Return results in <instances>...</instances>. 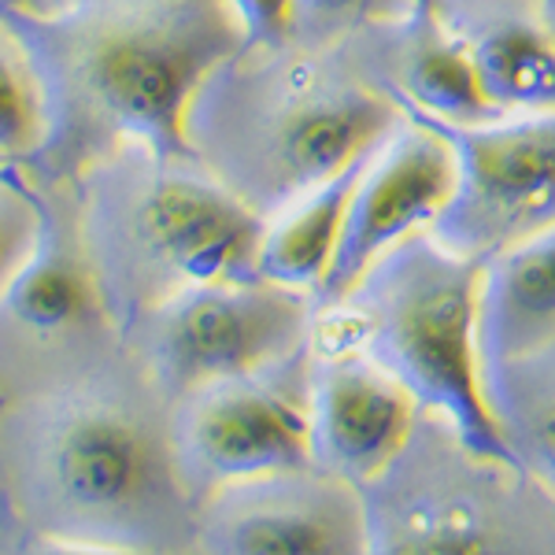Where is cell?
I'll return each instance as SVG.
<instances>
[{
	"instance_id": "1",
	"label": "cell",
	"mask_w": 555,
	"mask_h": 555,
	"mask_svg": "<svg viewBox=\"0 0 555 555\" xmlns=\"http://www.w3.org/2000/svg\"><path fill=\"white\" fill-rule=\"evenodd\" d=\"M408 122L348 44L241 49L190 107L193 152L227 190L274 222Z\"/></svg>"
},
{
	"instance_id": "2",
	"label": "cell",
	"mask_w": 555,
	"mask_h": 555,
	"mask_svg": "<svg viewBox=\"0 0 555 555\" xmlns=\"http://www.w3.org/2000/svg\"><path fill=\"white\" fill-rule=\"evenodd\" d=\"M481 271L486 263L455 256L418 230L374 259L341 304L319 311L311 348L319 356L363 352L418 408L449 418L470 449L518 463L481 389Z\"/></svg>"
},
{
	"instance_id": "3",
	"label": "cell",
	"mask_w": 555,
	"mask_h": 555,
	"mask_svg": "<svg viewBox=\"0 0 555 555\" xmlns=\"http://www.w3.org/2000/svg\"><path fill=\"white\" fill-rule=\"evenodd\" d=\"M271 222L201 159L127 145L96 185V285L122 326L196 285L259 278Z\"/></svg>"
},
{
	"instance_id": "4",
	"label": "cell",
	"mask_w": 555,
	"mask_h": 555,
	"mask_svg": "<svg viewBox=\"0 0 555 555\" xmlns=\"http://www.w3.org/2000/svg\"><path fill=\"white\" fill-rule=\"evenodd\" d=\"M366 555H555V496L418 408L397 460L363 486Z\"/></svg>"
},
{
	"instance_id": "5",
	"label": "cell",
	"mask_w": 555,
	"mask_h": 555,
	"mask_svg": "<svg viewBox=\"0 0 555 555\" xmlns=\"http://www.w3.org/2000/svg\"><path fill=\"white\" fill-rule=\"evenodd\" d=\"M241 49L230 0H107L75 34L70 75L86 115L112 138L196 159L193 96Z\"/></svg>"
},
{
	"instance_id": "6",
	"label": "cell",
	"mask_w": 555,
	"mask_h": 555,
	"mask_svg": "<svg viewBox=\"0 0 555 555\" xmlns=\"http://www.w3.org/2000/svg\"><path fill=\"white\" fill-rule=\"evenodd\" d=\"M315 293L271 278L185 289L130 326L141 371L178 404L196 389L234 382L289 360L315 334Z\"/></svg>"
},
{
	"instance_id": "7",
	"label": "cell",
	"mask_w": 555,
	"mask_h": 555,
	"mask_svg": "<svg viewBox=\"0 0 555 555\" xmlns=\"http://www.w3.org/2000/svg\"><path fill=\"white\" fill-rule=\"evenodd\" d=\"M311 366L315 348L196 389L171 404V455L193 507L211 492L311 463Z\"/></svg>"
},
{
	"instance_id": "8",
	"label": "cell",
	"mask_w": 555,
	"mask_h": 555,
	"mask_svg": "<svg viewBox=\"0 0 555 555\" xmlns=\"http://www.w3.org/2000/svg\"><path fill=\"white\" fill-rule=\"evenodd\" d=\"M397 104L441 133L460 164L449 204L429 227L437 245L489 263L555 227V112H522L463 127L415 104Z\"/></svg>"
},
{
	"instance_id": "9",
	"label": "cell",
	"mask_w": 555,
	"mask_h": 555,
	"mask_svg": "<svg viewBox=\"0 0 555 555\" xmlns=\"http://www.w3.org/2000/svg\"><path fill=\"white\" fill-rule=\"evenodd\" d=\"M49 467L78 515L133 526L145 515H196L171 455V423L152 426L133 404H86L60 423Z\"/></svg>"
},
{
	"instance_id": "10",
	"label": "cell",
	"mask_w": 555,
	"mask_h": 555,
	"mask_svg": "<svg viewBox=\"0 0 555 555\" xmlns=\"http://www.w3.org/2000/svg\"><path fill=\"white\" fill-rule=\"evenodd\" d=\"M193 548L227 555H366L363 489L315 463L234 481L196 504Z\"/></svg>"
},
{
	"instance_id": "11",
	"label": "cell",
	"mask_w": 555,
	"mask_h": 555,
	"mask_svg": "<svg viewBox=\"0 0 555 555\" xmlns=\"http://www.w3.org/2000/svg\"><path fill=\"white\" fill-rule=\"evenodd\" d=\"M455 178L460 164L449 141L408 115V122L385 141L356 185L341 245L315 293V308L341 304L374 259L404 237L434 227L455 190Z\"/></svg>"
},
{
	"instance_id": "12",
	"label": "cell",
	"mask_w": 555,
	"mask_h": 555,
	"mask_svg": "<svg viewBox=\"0 0 555 555\" xmlns=\"http://www.w3.org/2000/svg\"><path fill=\"white\" fill-rule=\"evenodd\" d=\"M415 397L363 352L319 356L311 366V463L366 486L415 429Z\"/></svg>"
},
{
	"instance_id": "13",
	"label": "cell",
	"mask_w": 555,
	"mask_h": 555,
	"mask_svg": "<svg viewBox=\"0 0 555 555\" xmlns=\"http://www.w3.org/2000/svg\"><path fill=\"white\" fill-rule=\"evenodd\" d=\"M345 44L392 101L415 104L437 119L463 122V127L507 115L489 101L467 49L437 20L434 0H411L400 15L366 26Z\"/></svg>"
},
{
	"instance_id": "14",
	"label": "cell",
	"mask_w": 555,
	"mask_h": 555,
	"mask_svg": "<svg viewBox=\"0 0 555 555\" xmlns=\"http://www.w3.org/2000/svg\"><path fill=\"white\" fill-rule=\"evenodd\" d=\"M481 89L507 115L555 112V34L541 0H434Z\"/></svg>"
},
{
	"instance_id": "15",
	"label": "cell",
	"mask_w": 555,
	"mask_h": 555,
	"mask_svg": "<svg viewBox=\"0 0 555 555\" xmlns=\"http://www.w3.org/2000/svg\"><path fill=\"white\" fill-rule=\"evenodd\" d=\"M555 345V227L492 256L478 293L481 366Z\"/></svg>"
},
{
	"instance_id": "16",
	"label": "cell",
	"mask_w": 555,
	"mask_h": 555,
	"mask_svg": "<svg viewBox=\"0 0 555 555\" xmlns=\"http://www.w3.org/2000/svg\"><path fill=\"white\" fill-rule=\"evenodd\" d=\"M378 152L356 159L337 178H330L326 185H319L300 204L278 215L267 227L263 248H259V278H271V282L289 285V289L319 293L322 278L330 274V263L337 256V245H341L356 185H360V178Z\"/></svg>"
},
{
	"instance_id": "17",
	"label": "cell",
	"mask_w": 555,
	"mask_h": 555,
	"mask_svg": "<svg viewBox=\"0 0 555 555\" xmlns=\"http://www.w3.org/2000/svg\"><path fill=\"white\" fill-rule=\"evenodd\" d=\"M481 389L504 444L555 496V345L481 366Z\"/></svg>"
},
{
	"instance_id": "18",
	"label": "cell",
	"mask_w": 555,
	"mask_h": 555,
	"mask_svg": "<svg viewBox=\"0 0 555 555\" xmlns=\"http://www.w3.org/2000/svg\"><path fill=\"white\" fill-rule=\"evenodd\" d=\"M101 285L96 274L64 248L49 245L34 248L30 259L15 271V278L4 289V304L26 330L41 337L67 334L82 326L101 304Z\"/></svg>"
},
{
	"instance_id": "19",
	"label": "cell",
	"mask_w": 555,
	"mask_h": 555,
	"mask_svg": "<svg viewBox=\"0 0 555 555\" xmlns=\"http://www.w3.org/2000/svg\"><path fill=\"white\" fill-rule=\"evenodd\" d=\"M411 0H297L293 41L311 49L345 44L366 26L400 15Z\"/></svg>"
},
{
	"instance_id": "20",
	"label": "cell",
	"mask_w": 555,
	"mask_h": 555,
	"mask_svg": "<svg viewBox=\"0 0 555 555\" xmlns=\"http://www.w3.org/2000/svg\"><path fill=\"white\" fill-rule=\"evenodd\" d=\"M41 133V104L30 75L20 60L0 44V159L34 149Z\"/></svg>"
},
{
	"instance_id": "21",
	"label": "cell",
	"mask_w": 555,
	"mask_h": 555,
	"mask_svg": "<svg viewBox=\"0 0 555 555\" xmlns=\"http://www.w3.org/2000/svg\"><path fill=\"white\" fill-rule=\"evenodd\" d=\"M245 26V49H278L293 41L297 0H230Z\"/></svg>"
},
{
	"instance_id": "22",
	"label": "cell",
	"mask_w": 555,
	"mask_h": 555,
	"mask_svg": "<svg viewBox=\"0 0 555 555\" xmlns=\"http://www.w3.org/2000/svg\"><path fill=\"white\" fill-rule=\"evenodd\" d=\"M30 215L15 204L0 201V297H4L8 282L15 278V271L30 259L34 245H30Z\"/></svg>"
},
{
	"instance_id": "23",
	"label": "cell",
	"mask_w": 555,
	"mask_h": 555,
	"mask_svg": "<svg viewBox=\"0 0 555 555\" xmlns=\"http://www.w3.org/2000/svg\"><path fill=\"white\" fill-rule=\"evenodd\" d=\"M541 12H544V20H548L552 34H555V0H541Z\"/></svg>"
}]
</instances>
